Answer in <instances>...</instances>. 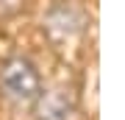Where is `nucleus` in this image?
<instances>
[{
    "mask_svg": "<svg viewBox=\"0 0 125 120\" xmlns=\"http://www.w3.org/2000/svg\"><path fill=\"white\" fill-rule=\"evenodd\" d=\"M0 87L6 89L11 101L20 103H31L42 95V81L36 67L28 62V59H11V62L3 64L0 70Z\"/></svg>",
    "mask_w": 125,
    "mask_h": 120,
    "instance_id": "1",
    "label": "nucleus"
},
{
    "mask_svg": "<svg viewBox=\"0 0 125 120\" xmlns=\"http://www.w3.org/2000/svg\"><path fill=\"white\" fill-rule=\"evenodd\" d=\"M72 112H75V106H72L70 95L61 89L47 92L39 103V120H72Z\"/></svg>",
    "mask_w": 125,
    "mask_h": 120,
    "instance_id": "2",
    "label": "nucleus"
},
{
    "mask_svg": "<svg viewBox=\"0 0 125 120\" xmlns=\"http://www.w3.org/2000/svg\"><path fill=\"white\" fill-rule=\"evenodd\" d=\"M0 3H9L11 9H14V6H20V3H22V0H0Z\"/></svg>",
    "mask_w": 125,
    "mask_h": 120,
    "instance_id": "3",
    "label": "nucleus"
}]
</instances>
